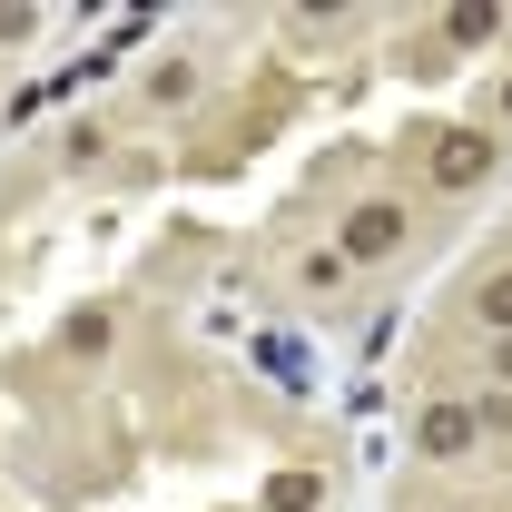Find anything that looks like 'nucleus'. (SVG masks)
I'll use <instances>...</instances> for the list:
<instances>
[{
  "label": "nucleus",
  "mask_w": 512,
  "mask_h": 512,
  "mask_svg": "<svg viewBox=\"0 0 512 512\" xmlns=\"http://www.w3.org/2000/svg\"><path fill=\"white\" fill-rule=\"evenodd\" d=\"M414 247V207L404 197H355L345 217H335V256L365 276V266H394V256Z\"/></svg>",
  "instance_id": "nucleus-1"
},
{
  "label": "nucleus",
  "mask_w": 512,
  "mask_h": 512,
  "mask_svg": "<svg viewBox=\"0 0 512 512\" xmlns=\"http://www.w3.org/2000/svg\"><path fill=\"white\" fill-rule=\"evenodd\" d=\"M493 168H503V138H493V128H434V148H424V178H434L444 197L483 188Z\"/></svg>",
  "instance_id": "nucleus-2"
},
{
  "label": "nucleus",
  "mask_w": 512,
  "mask_h": 512,
  "mask_svg": "<svg viewBox=\"0 0 512 512\" xmlns=\"http://www.w3.org/2000/svg\"><path fill=\"white\" fill-rule=\"evenodd\" d=\"M414 453H424V463H463V453H483L473 404H463V394H434V404L414 414Z\"/></svg>",
  "instance_id": "nucleus-3"
},
{
  "label": "nucleus",
  "mask_w": 512,
  "mask_h": 512,
  "mask_svg": "<svg viewBox=\"0 0 512 512\" xmlns=\"http://www.w3.org/2000/svg\"><path fill=\"white\" fill-rule=\"evenodd\" d=\"M119 355V306H69L60 316V365H109Z\"/></svg>",
  "instance_id": "nucleus-4"
},
{
  "label": "nucleus",
  "mask_w": 512,
  "mask_h": 512,
  "mask_svg": "<svg viewBox=\"0 0 512 512\" xmlns=\"http://www.w3.org/2000/svg\"><path fill=\"white\" fill-rule=\"evenodd\" d=\"M345 286H355V266H345L335 247H306V256H296V296H316V306H335Z\"/></svg>",
  "instance_id": "nucleus-5"
},
{
  "label": "nucleus",
  "mask_w": 512,
  "mask_h": 512,
  "mask_svg": "<svg viewBox=\"0 0 512 512\" xmlns=\"http://www.w3.org/2000/svg\"><path fill=\"white\" fill-rule=\"evenodd\" d=\"M493 40H503V10H483V0L444 10V50H493Z\"/></svg>",
  "instance_id": "nucleus-6"
},
{
  "label": "nucleus",
  "mask_w": 512,
  "mask_h": 512,
  "mask_svg": "<svg viewBox=\"0 0 512 512\" xmlns=\"http://www.w3.org/2000/svg\"><path fill=\"white\" fill-rule=\"evenodd\" d=\"M138 99H148V109H188L197 99V60H158L148 79H138Z\"/></svg>",
  "instance_id": "nucleus-7"
},
{
  "label": "nucleus",
  "mask_w": 512,
  "mask_h": 512,
  "mask_svg": "<svg viewBox=\"0 0 512 512\" xmlns=\"http://www.w3.org/2000/svg\"><path fill=\"white\" fill-rule=\"evenodd\" d=\"M473 325H483V335H512V266L473 276Z\"/></svg>",
  "instance_id": "nucleus-8"
},
{
  "label": "nucleus",
  "mask_w": 512,
  "mask_h": 512,
  "mask_svg": "<svg viewBox=\"0 0 512 512\" xmlns=\"http://www.w3.org/2000/svg\"><path fill=\"white\" fill-rule=\"evenodd\" d=\"M473 404V434L483 444H512V384H483V394H463Z\"/></svg>",
  "instance_id": "nucleus-9"
},
{
  "label": "nucleus",
  "mask_w": 512,
  "mask_h": 512,
  "mask_svg": "<svg viewBox=\"0 0 512 512\" xmlns=\"http://www.w3.org/2000/svg\"><path fill=\"white\" fill-rule=\"evenodd\" d=\"M316 503H325L316 473H276V483H266V512H316Z\"/></svg>",
  "instance_id": "nucleus-10"
},
{
  "label": "nucleus",
  "mask_w": 512,
  "mask_h": 512,
  "mask_svg": "<svg viewBox=\"0 0 512 512\" xmlns=\"http://www.w3.org/2000/svg\"><path fill=\"white\" fill-rule=\"evenodd\" d=\"M40 40V10L30 0H0V50H30Z\"/></svg>",
  "instance_id": "nucleus-11"
},
{
  "label": "nucleus",
  "mask_w": 512,
  "mask_h": 512,
  "mask_svg": "<svg viewBox=\"0 0 512 512\" xmlns=\"http://www.w3.org/2000/svg\"><path fill=\"white\" fill-rule=\"evenodd\" d=\"M493 384H512V335H493Z\"/></svg>",
  "instance_id": "nucleus-12"
},
{
  "label": "nucleus",
  "mask_w": 512,
  "mask_h": 512,
  "mask_svg": "<svg viewBox=\"0 0 512 512\" xmlns=\"http://www.w3.org/2000/svg\"><path fill=\"white\" fill-rule=\"evenodd\" d=\"M493 119H503V128H512V79H503V99H493Z\"/></svg>",
  "instance_id": "nucleus-13"
},
{
  "label": "nucleus",
  "mask_w": 512,
  "mask_h": 512,
  "mask_svg": "<svg viewBox=\"0 0 512 512\" xmlns=\"http://www.w3.org/2000/svg\"><path fill=\"white\" fill-rule=\"evenodd\" d=\"M434 512H473V503H434Z\"/></svg>",
  "instance_id": "nucleus-14"
}]
</instances>
